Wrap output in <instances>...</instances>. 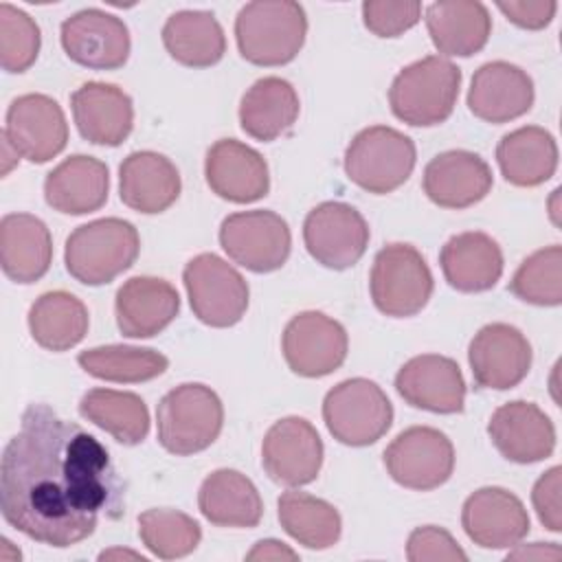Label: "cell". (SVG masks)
Here are the masks:
<instances>
[{
	"instance_id": "obj_1",
	"label": "cell",
	"mask_w": 562,
	"mask_h": 562,
	"mask_svg": "<svg viewBox=\"0 0 562 562\" xmlns=\"http://www.w3.org/2000/svg\"><path fill=\"white\" fill-rule=\"evenodd\" d=\"M125 483L108 448L46 404L22 413L0 459L2 518L26 538L72 547L94 533L101 514L119 518Z\"/></svg>"
},
{
	"instance_id": "obj_2",
	"label": "cell",
	"mask_w": 562,
	"mask_h": 562,
	"mask_svg": "<svg viewBox=\"0 0 562 562\" xmlns=\"http://www.w3.org/2000/svg\"><path fill=\"white\" fill-rule=\"evenodd\" d=\"M307 15L292 0H255L235 18L239 55L255 66L290 64L305 44Z\"/></svg>"
},
{
	"instance_id": "obj_3",
	"label": "cell",
	"mask_w": 562,
	"mask_h": 562,
	"mask_svg": "<svg viewBox=\"0 0 562 562\" xmlns=\"http://www.w3.org/2000/svg\"><path fill=\"white\" fill-rule=\"evenodd\" d=\"M140 237L132 222L101 217L77 226L64 250L68 274L83 285H105L134 266Z\"/></svg>"
},
{
	"instance_id": "obj_4",
	"label": "cell",
	"mask_w": 562,
	"mask_h": 562,
	"mask_svg": "<svg viewBox=\"0 0 562 562\" xmlns=\"http://www.w3.org/2000/svg\"><path fill=\"white\" fill-rule=\"evenodd\" d=\"M459 88L461 68L441 55H428L395 75L389 88V105L406 125L432 127L452 114Z\"/></svg>"
},
{
	"instance_id": "obj_5",
	"label": "cell",
	"mask_w": 562,
	"mask_h": 562,
	"mask_svg": "<svg viewBox=\"0 0 562 562\" xmlns=\"http://www.w3.org/2000/svg\"><path fill=\"white\" fill-rule=\"evenodd\" d=\"M156 424L160 446L176 457H189L206 450L220 437L224 406L211 386L187 382L160 400Z\"/></svg>"
},
{
	"instance_id": "obj_6",
	"label": "cell",
	"mask_w": 562,
	"mask_h": 562,
	"mask_svg": "<svg viewBox=\"0 0 562 562\" xmlns=\"http://www.w3.org/2000/svg\"><path fill=\"white\" fill-rule=\"evenodd\" d=\"M415 143L389 125L360 130L345 149V173L360 189L384 195L400 189L413 173Z\"/></svg>"
},
{
	"instance_id": "obj_7",
	"label": "cell",
	"mask_w": 562,
	"mask_h": 562,
	"mask_svg": "<svg viewBox=\"0 0 562 562\" xmlns=\"http://www.w3.org/2000/svg\"><path fill=\"white\" fill-rule=\"evenodd\" d=\"M432 288V272L415 246L395 241L378 250L369 277L378 312L391 318L415 316L428 305Z\"/></svg>"
},
{
	"instance_id": "obj_8",
	"label": "cell",
	"mask_w": 562,
	"mask_h": 562,
	"mask_svg": "<svg viewBox=\"0 0 562 562\" xmlns=\"http://www.w3.org/2000/svg\"><path fill=\"white\" fill-rule=\"evenodd\" d=\"M323 422L336 441L362 448L386 435L393 424V404L373 380L349 378L327 391Z\"/></svg>"
},
{
	"instance_id": "obj_9",
	"label": "cell",
	"mask_w": 562,
	"mask_h": 562,
	"mask_svg": "<svg viewBox=\"0 0 562 562\" xmlns=\"http://www.w3.org/2000/svg\"><path fill=\"white\" fill-rule=\"evenodd\" d=\"M182 281L195 318L209 327H233L248 310L250 290L246 279L213 252L189 259Z\"/></svg>"
},
{
	"instance_id": "obj_10",
	"label": "cell",
	"mask_w": 562,
	"mask_h": 562,
	"mask_svg": "<svg viewBox=\"0 0 562 562\" xmlns=\"http://www.w3.org/2000/svg\"><path fill=\"white\" fill-rule=\"evenodd\" d=\"M220 246L235 263L250 272H274L290 257L292 233L288 222L274 211H239L224 217Z\"/></svg>"
},
{
	"instance_id": "obj_11",
	"label": "cell",
	"mask_w": 562,
	"mask_h": 562,
	"mask_svg": "<svg viewBox=\"0 0 562 562\" xmlns=\"http://www.w3.org/2000/svg\"><path fill=\"white\" fill-rule=\"evenodd\" d=\"M384 465L397 485L430 492L450 479L454 448L446 432L432 426H411L386 446Z\"/></svg>"
},
{
	"instance_id": "obj_12",
	"label": "cell",
	"mask_w": 562,
	"mask_h": 562,
	"mask_svg": "<svg viewBox=\"0 0 562 562\" xmlns=\"http://www.w3.org/2000/svg\"><path fill=\"white\" fill-rule=\"evenodd\" d=\"M369 224L351 204L321 202L303 222L307 252L329 270L356 266L369 246Z\"/></svg>"
},
{
	"instance_id": "obj_13",
	"label": "cell",
	"mask_w": 562,
	"mask_h": 562,
	"mask_svg": "<svg viewBox=\"0 0 562 562\" xmlns=\"http://www.w3.org/2000/svg\"><path fill=\"white\" fill-rule=\"evenodd\" d=\"M281 349L292 373L301 378H323L345 362L349 338L336 318L310 310L288 321Z\"/></svg>"
},
{
	"instance_id": "obj_14",
	"label": "cell",
	"mask_w": 562,
	"mask_h": 562,
	"mask_svg": "<svg viewBox=\"0 0 562 562\" xmlns=\"http://www.w3.org/2000/svg\"><path fill=\"white\" fill-rule=\"evenodd\" d=\"M266 474L285 487H301L316 481L323 465V439L305 417L274 422L261 443Z\"/></svg>"
},
{
	"instance_id": "obj_15",
	"label": "cell",
	"mask_w": 562,
	"mask_h": 562,
	"mask_svg": "<svg viewBox=\"0 0 562 562\" xmlns=\"http://www.w3.org/2000/svg\"><path fill=\"white\" fill-rule=\"evenodd\" d=\"M2 134L20 158L42 165L64 151L68 123L61 105L53 97L29 92L11 101Z\"/></svg>"
},
{
	"instance_id": "obj_16",
	"label": "cell",
	"mask_w": 562,
	"mask_h": 562,
	"mask_svg": "<svg viewBox=\"0 0 562 562\" xmlns=\"http://www.w3.org/2000/svg\"><path fill=\"white\" fill-rule=\"evenodd\" d=\"M531 358L527 336L507 323L481 327L468 347V362L481 389L507 391L518 386L531 369Z\"/></svg>"
},
{
	"instance_id": "obj_17",
	"label": "cell",
	"mask_w": 562,
	"mask_h": 562,
	"mask_svg": "<svg viewBox=\"0 0 562 562\" xmlns=\"http://www.w3.org/2000/svg\"><path fill=\"white\" fill-rule=\"evenodd\" d=\"M64 53L92 70H116L130 57V31L125 22L101 9H81L59 29Z\"/></svg>"
},
{
	"instance_id": "obj_18",
	"label": "cell",
	"mask_w": 562,
	"mask_h": 562,
	"mask_svg": "<svg viewBox=\"0 0 562 562\" xmlns=\"http://www.w3.org/2000/svg\"><path fill=\"white\" fill-rule=\"evenodd\" d=\"M400 397L422 411L454 415L465 404V380L459 364L439 353H422L406 360L395 375Z\"/></svg>"
},
{
	"instance_id": "obj_19",
	"label": "cell",
	"mask_w": 562,
	"mask_h": 562,
	"mask_svg": "<svg viewBox=\"0 0 562 562\" xmlns=\"http://www.w3.org/2000/svg\"><path fill=\"white\" fill-rule=\"evenodd\" d=\"M461 525L481 549H509L529 533V514L516 494L492 485L465 498Z\"/></svg>"
},
{
	"instance_id": "obj_20",
	"label": "cell",
	"mask_w": 562,
	"mask_h": 562,
	"mask_svg": "<svg viewBox=\"0 0 562 562\" xmlns=\"http://www.w3.org/2000/svg\"><path fill=\"white\" fill-rule=\"evenodd\" d=\"M204 178L215 195L235 204H250L268 195L270 173L263 156L235 138H220L204 158Z\"/></svg>"
},
{
	"instance_id": "obj_21",
	"label": "cell",
	"mask_w": 562,
	"mask_h": 562,
	"mask_svg": "<svg viewBox=\"0 0 562 562\" xmlns=\"http://www.w3.org/2000/svg\"><path fill=\"white\" fill-rule=\"evenodd\" d=\"M494 448L514 463H538L555 448V426L533 402L501 404L487 424Z\"/></svg>"
},
{
	"instance_id": "obj_22",
	"label": "cell",
	"mask_w": 562,
	"mask_h": 562,
	"mask_svg": "<svg viewBox=\"0 0 562 562\" xmlns=\"http://www.w3.org/2000/svg\"><path fill=\"white\" fill-rule=\"evenodd\" d=\"M533 81L516 64L487 61L470 83L468 108L485 123H507L527 114L533 105Z\"/></svg>"
},
{
	"instance_id": "obj_23",
	"label": "cell",
	"mask_w": 562,
	"mask_h": 562,
	"mask_svg": "<svg viewBox=\"0 0 562 562\" xmlns=\"http://www.w3.org/2000/svg\"><path fill=\"white\" fill-rule=\"evenodd\" d=\"M70 108L81 138L92 145L116 147L132 134V99L114 83L86 81L70 94Z\"/></svg>"
},
{
	"instance_id": "obj_24",
	"label": "cell",
	"mask_w": 562,
	"mask_h": 562,
	"mask_svg": "<svg viewBox=\"0 0 562 562\" xmlns=\"http://www.w3.org/2000/svg\"><path fill=\"white\" fill-rule=\"evenodd\" d=\"M492 184L490 165L468 149L441 151L424 169V193L441 209H468L481 202Z\"/></svg>"
},
{
	"instance_id": "obj_25",
	"label": "cell",
	"mask_w": 562,
	"mask_h": 562,
	"mask_svg": "<svg viewBox=\"0 0 562 562\" xmlns=\"http://www.w3.org/2000/svg\"><path fill=\"white\" fill-rule=\"evenodd\" d=\"M114 312L123 336L151 338L178 316L180 296L165 279L132 277L116 290Z\"/></svg>"
},
{
	"instance_id": "obj_26",
	"label": "cell",
	"mask_w": 562,
	"mask_h": 562,
	"mask_svg": "<svg viewBox=\"0 0 562 562\" xmlns=\"http://www.w3.org/2000/svg\"><path fill=\"white\" fill-rule=\"evenodd\" d=\"M180 189L176 165L158 151H132L119 167V195L132 211L162 213L178 200Z\"/></svg>"
},
{
	"instance_id": "obj_27",
	"label": "cell",
	"mask_w": 562,
	"mask_h": 562,
	"mask_svg": "<svg viewBox=\"0 0 562 562\" xmlns=\"http://www.w3.org/2000/svg\"><path fill=\"white\" fill-rule=\"evenodd\" d=\"M110 171L94 156L75 154L61 160L44 180V200L66 215H86L108 202Z\"/></svg>"
},
{
	"instance_id": "obj_28",
	"label": "cell",
	"mask_w": 562,
	"mask_h": 562,
	"mask_svg": "<svg viewBox=\"0 0 562 562\" xmlns=\"http://www.w3.org/2000/svg\"><path fill=\"white\" fill-rule=\"evenodd\" d=\"M441 272L457 292L492 290L503 274V250L494 237L481 231L452 235L439 252Z\"/></svg>"
},
{
	"instance_id": "obj_29",
	"label": "cell",
	"mask_w": 562,
	"mask_h": 562,
	"mask_svg": "<svg viewBox=\"0 0 562 562\" xmlns=\"http://www.w3.org/2000/svg\"><path fill=\"white\" fill-rule=\"evenodd\" d=\"M53 261L48 226L31 213H7L0 222L2 272L15 283L40 281Z\"/></svg>"
},
{
	"instance_id": "obj_30",
	"label": "cell",
	"mask_w": 562,
	"mask_h": 562,
	"mask_svg": "<svg viewBox=\"0 0 562 562\" xmlns=\"http://www.w3.org/2000/svg\"><path fill=\"white\" fill-rule=\"evenodd\" d=\"M426 29L435 48L446 57L479 53L492 33V18L476 0H441L426 7Z\"/></svg>"
},
{
	"instance_id": "obj_31",
	"label": "cell",
	"mask_w": 562,
	"mask_h": 562,
	"mask_svg": "<svg viewBox=\"0 0 562 562\" xmlns=\"http://www.w3.org/2000/svg\"><path fill=\"white\" fill-rule=\"evenodd\" d=\"M198 507L215 527L250 529L257 527L263 516V501L255 483L231 468H220L202 481Z\"/></svg>"
},
{
	"instance_id": "obj_32",
	"label": "cell",
	"mask_w": 562,
	"mask_h": 562,
	"mask_svg": "<svg viewBox=\"0 0 562 562\" xmlns=\"http://www.w3.org/2000/svg\"><path fill=\"white\" fill-rule=\"evenodd\" d=\"M299 94L288 79L261 77L241 97L239 125L255 140L283 136L299 116Z\"/></svg>"
},
{
	"instance_id": "obj_33",
	"label": "cell",
	"mask_w": 562,
	"mask_h": 562,
	"mask_svg": "<svg viewBox=\"0 0 562 562\" xmlns=\"http://www.w3.org/2000/svg\"><path fill=\"white\" fill-rule=\"evenodd\" d=\"M496 162L509 184L538 187L558 169L555 138L538 125L518 127L498 140Z\"/></svg>"
},
{
	"instance_id": "obj_34",
	"label": "cell",
	"mask_w": 562,
	"mask_h": 562,
	"mask_svg": "<svg viewBox=\"0 0 562 562\" xmlns=\"http://www.w3.org/2000/svg\"><path fill=\"white\" fill-rule=\"evenodd\" d=\"M167 53L182 66L209 68L226 53L224 29L211 11H176L162 26Z\"/></svg>"
},
{
	"instance_id": "obj_35",
	"label": "cell",
	"mask_w": 562,
	"mask_h": 562,
	"mask_svg": "<svg viewBox=\"0 0 562 562\" xmlns=\"http://www.w3.org/2000/svg\"><path fill=\"white\" fill-rule=\"evenodd\" d=\"M88 307L70 292L53 290L35 299L29 310L33 340L48 351H68L88 334Z\"/></svg>"
},
{
	"instance_id": "obj_36",
	"label": "cell",
	"mask_w": 562,
	"mask_h": 562,
	"mask_svg": "<svg viewBox=\"0 0 562 562\" xmlns=\"http://www.w3.org/2000/svg\"><path fill=\"white\" fill-rule=\"evenodd\" d=\"M79 413L123 446H136L149 432L147 404L130 391L90 389L79 402Z\"/></svg>"
},
{
	"instance_id": "obj_37",
	"label": "cell",
	"mask_w": 562,
	"mask_h": 562,
	"mask_svg": "<svg viewBox=\"0 0 562 562\" xmlns=\"http://www.w3.org/2000/svg\"><path fill=\"white\" fill-rule=\"evenodd\" d=\"M283 531L307 549H329L340 540L342 520L338 509L307 492L290 490L277 501Z\"/></svg>"
},
{
	"instance_id": "obj_38",
	"label": "cell",
	"mask_w": 562,
	"mask_h": 562,
	"mask_svg": "<svg viewBox=\"0 0 562 562\" xmlns=\"http://www.w3.org/2000/svg\"><path fill=\"white\" fill-rule=\"evenodd\" d=\"M79 367L105 382L119 384H138L162 375L169 367L167 356L149 347H132V345H105L92 347L77 356Z\"/></svg>"
},
{
	"instance_id": "obj_39",
	"label": "cell",
	"mask_w": 562,
	"mask_h": 562,
	"mask_svg": "<svg viewBox=\"0 0 562 562\" xmlns=\"http://www.w3.org/2000/svg\"><path fill=\"white\" fill-rule=\"evenodd\" d=\"M138 536L156 558L178 560L198 549L202 529L200 522L184 512L154 507L138 516Z\"/></svg>"
},
{
	"instance_id": "obj_40",
	"label": "cell",
	"mask_w": 562,
	"mask_h": 562,
	"mask_svg": "<svg viewBox=\"0 0 562 562\" xmlns=\"http://www.w3.org/2000/svg\"><path fill=\"white\" fill-rule=\"evenodd\" d=\"M509 292L531 305L555 307L562 303V248L558 244L531 252L509 281Z\"/></svg>"
},
{
	"instance_id": "obj_41",
	"label": "cell",
	"mask_w": 562,
	"mask_h": 562,
	"mask_svg": "<svg viewBox=\"0 0 562 562\" xmlns=\"http://www.w3.org/2000/svg\"><path fill=\"white\" fill-rule=\"evenodd\" d=\"M42 35L35 20L9 4H0V64L7 72H26L40 53Z\"/></svg>"
},
{
	"instance_id": "obj_42",
	"label": "cell",
	"mask_w": 562,
	"mask_h": 562,
	"mask_svg": "<svg viewBox=\"0 0 562 562\" xmlns=\"http://www.w3.org/2000/svg\"><path fill=\"white\" fill-rule=\"evenodd\" d=\"M422 18V4L415 0H367L362 2V22L378 37H397L413 29Z\"/></svg>"
},
{
	"instance_id": "obj_43",
	"label": "cell",
	"mask_w": 562,
	"mask_h": 562,
	"mask_svg": "<svg viewBox=\"0 0 562 562\" xmlns=\"http://www.w3.org/2000/svg\"><path fill=\"white\" fill-rule=\"evenodd\" d=\"M406 558L411 562H465L468 555L459 542L441 527L426 525L411 531L406 540Z\"/></svg>"
},
{
	"instance_id": "obj_44",
	"label": "cell",
	"mask_w": 562,
	"mask_h": 562,
	"mask_svg": "<svg viewBox=\"0 0 562 562\" xmlns=\"http://www.w3.org/2000/svg\"><path fill=\"white\" fill-rule=\"evenodd\" d=\"M560 487H562V468L553 465L547 470L531 490V503L540 522L553 531H562V509H560Z\"/></svg>"
},
{
	"instance_id": "obj_45",
	"label": "cell",
	"mask_w": 562,
	"mask_h": 562,
	"mask_svg": "<svg viewBox=\"0 0 562 562\" xmlns=\"http://www.w3.org/2000/svg\"><path fill=\"white\" fill-rule=\"evenodd\" d=\"M496 9L516 26L538 31L551 24L558 2L555 0H498Z\"/></svg>"
},
{
	"instance_id": "obj_46",
	"label": "cell",
	"mask_w": 562,
	"mask_h": 562,
	"mask_svg": "<svg viewBox=\"0 0 562 562\" xmlns=\"http://www.w3.org/2000/svg\"><path fill=\"white\" fill-rule=\"evenodd\" d=\"M518 549L507 553V560H560L562 549L555 542H533L527 547L516 544Z\"/></svg>"
},
{
	"instance_id": "obj_47",
	"label": "cell",
	"mask_w": 562,
	"mask_h": 562,
	"mask_svg": "<svg viewBox=\"0 0 562 562\" xmlns=\"http://www.w3.org/2000/svg\"><path fill=\"white\" fill-rule=\"evenodd\" d=\"M246 560H296V553L279 540H259Z\"/></svg>"
},
{
	"instance_id": "obj_48",
	"label": "cell",
	"mask_w": 562,
	"mask_h": 562,
	"mask_svg": "<svg viewBox=\"0 0 562 562\" xmlns=\"http://www.w3.org/2000/svg\"><path fill=\"white\" fill-rule=\"evenodd\" d=\"M11 158H18L20 160V154L13 149V145L7 140V136L2 134V173L7 176L9 173V169L15 165V160H11Z\"/></svg>"
},
{
	"instance_id": "obj_49",
	"label": "cell",
	"mask_w": 562,
	"mask_h": 562,
	"mask_svg": "<svg viewBox=\"0 0 562 562\" xmlns=\"http://www.w3.org/2000/svg\"><path fill=\"white\" fill-rule=\"evenodd\" d=\"M112 558H132V560H140V562H145V558H143V555H138V553H132V551H121V549L103 551V553L99 555V560H112Z\"/></svg>"
}]
</instances>
